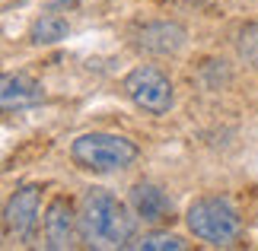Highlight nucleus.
Masks as SVG:
<instances>
[{"label": "nucleus", "mask_w": 258, "mask_h": 251, "mask_svg": "<svg viewBox=\"0 0 258 251\" xmlns=\"http://www.w3.org/2000/svg\"><path fill=\"white\" fill-rule=\"evenodd\" d=\"M131 248H141V251H182V248H188V242L182 235H175V232H160V229H156V232L137 235Z\"/></svg>", "instance_id": "nucleus-10"}, {"label": "nucleus", "mask_w": 258, "mask_h": 251, "mask_svg": "<svg viewBox=\"0 0 258 251\" xmlns=\"http://www.w3.org/2000/svg\"><path fill=\"white\" fill-rule=\"evenodd\" d=\"M141 146L134 140H127L121 134H105V130H93V134H80L71 143V159L77 169L93 175H112L124 172L127 165L137 162Z\"/></svg>", "instance_id": "nucleus-2"}, {"label": "nucleus", "mask_w": 258, "mask_h": 251, "mask_svg": "<svg viewBox=\"0 0 258 251\" xmlns=\"http://www.w3.org/2000/svg\"><path fill=\"white\" fill-rule=\"evenodd\" d=\"M127 204L134 207V213L147 226H166L175 219V204L169 197V191H163L153 182H137L127 194Z\"/></svg>", "instance_id": "nucleus-7"}, {"label": "nucleus", "mask_w": 258, "mask_h": 251, "mask_svg": "<svg viewBox=\"0 0 258 251\" xmlns=\"http://www.w3.org/2000/svg\"><path fill=\"white\" fill-rule=\"evenodd\" d=\"M121 93L127 96V102L137 105L147 115H169L175 105L172 79L153 64H141V67L127 70L121 79Z\"/></svg>", "instance_id": "nucleus-4"}, {"label": "nucleus", "mask_w": 258, "mask_h": 251, "mask_svg": "<svg viewBox=\"0 0 258 251\" xmlns=\"http://www.w3.org/2000/svg\"><path fill=\"white\" fill-rule=\"evenodd\" d=\"M80 242L89 248H131L137 238V213L105 188H86L80 204Z\"/></svg>", "instance_id": "nucleus-1"}, {"label": "nucleus", "mask_w": 258, "mask_h": 251, "mask_svg": "<svg viewBox=\"0 0 258 251\" xmlns=\"http://www.w3.org/2000/svg\"><path fill=\"white\" fill-rule=\"evenodd\" d=\"M188 35L178 23H147L144 29H137L134 45L141 48L144 54H156V57H169L178 54L185 48Z\"/></svg>", "instance_id": "nucleus-8"}, {"label": "nucleus", "mask_w": 258, "mask_h": 251, "mask_svg": "<svg viewBox=\"0 0 258 251\" xmlns=\"http://www.w3.org/2000/svg\"><path fill=\"white\" fill-rule=\"evenodd\" d=\"M35 102H42V86L32 76H26V73H7L4 76V112L26 108Z\"/></svg>", "instance_id": "nucleus-9"}, {"label": "nucleus", "mask_w": 258, "mask_h": 251, "mask_svg": "<svg viewBox=\"0 0 258 251\" xmlns=\"http://www.w3.org/2000/svg\"><path fill=\"white\" fill-rule=\"evenodd\" d=\"M42 238H45V248L51 251H64L80 242V216H77V207L67 197H51V204L45 207Z\"/></svg>", "instance_id": "nucleus-6"}, {"label": "nucleus", "mask_w": 258, "mask_h": 251, "mask_svg": "<svg viewBox=\"0 0 258 251\" xmlns=\"http://www.w3.org/2000/svg\"><path fill=\"white\" fill-rule=\"evenodd\" d=\"M185 226L188 232L214 248H233L242 238V216L226 197L207 194L191 200L185 210Z\"/></svg>", "instance_id": "nucleus-3"}, {"label": "nucleus", "mask_w": 258, "mask_h": 251, "mask_svg": "<svg viewBox=\"0 0 258 251\" xmlns=\"http://www.w3.org/2000/svg\"><path fill=\"white\" fill-rule=\"evenodd\" d=\"M67 35V23L61 16H42L38 23L32 26V32H29V38H32L35 45H51V42H61V38Z\"/></svg>", "instance_id": "nucleus-11"}, {"label": "nucleus", "mask_w": 258, "mask_h": 251, "mask_svg": "<svg viewBox=\"0 0 258 251\" xmlns=\"http://www.w3.org/2000/svg\"><path fill=\"white\" fill-rule=\"evenodd\" d=\"M38 226H42V188L23 185L19 191L10 194L4 207V232L29 242L38 232Z\"/></svg>", "instance_id": "nucleus-5"}]
</instances>
